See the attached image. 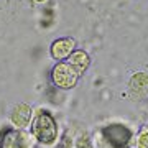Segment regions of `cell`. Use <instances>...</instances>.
<instances>
[{
	"instance_id": "obj_1",
	"label": "cell",
	"mask_w": 148,
	"mask_h": 148,
	"mask_svg": "<svg viewBox=\"0 0 148 148\" xmlns=\"http://www.w3.org/2000/svg\"><path fill=\"white\" fill-rule=\"evenodd\" d=\"M32 135L43 145H53L58 138V125L54 117L48 110L41 109L32 122Z\"/></svg>"
},
{
	"instance_id": "obj_2",
	"label": "cell",
	"mask_w": 148,
	"mask_h": 148,
	"mask_svg": "<svg viewBox=\"0 0 148 148\" xmlns=\"http://www.w3.org/2000/svg\"><path fill=\"white\" fill-rule=\"evenodd\" d=\"M102 135L110 148H128L133 137L132 130L123 123H109L102 128Z\"/></svg>"
},
{
	"instance_id": "obj_3",
	"label": "cell",
	"mask_w": 148,
	"mask_h": 148,
	"mask_svg": "<svg viewBox=\"0 0 148 148\" xmlns=\"http://www.w3.org/2000/svg\"><path fill=\"white\" fill-rule=\"evenodd\" d=\"M81 74L68 63V61H61L53 68L51 71V79L53 84L61 87V89H71L77 84Z\"/></svg>"
},
{
	"instance_id": "obj_4",
	"label": "cell",
	"mask_w": 148,
	"mask_h": 148,
	"mask_svg": "<svg viewBox=\"0 0 148 148\" xmlns=\"http://www.w3.org/2000/svg\"><path fill=\"white\" fill-rule=\"evenodd\" d=\"M0 148H33V143L28 133L16 128H8L0 137Z\"/></svg>"
},
{
	"instance_id": "obj_5",
	"label": "cell",
	"mask_w": 148,
	"mask_h": 148,
	"mask_svg": "<svg viewBox=\"0 0 148 148\" xmlns=\"http://www.w3.org/2000/svg\"><path fill=\"white\" fill-rule=\"evenodd\" d=\"M128 94L135 101H143L148 97V73L138 71L128 81Z\"/></svg>"
},
{
	"instance_id": "obj_6",
	"label": "cell",
	"mask_w": 148,
	"mask_h": 148,
	"mask_svg": "<svg viewBox=\"0 0 148 148\" xmlns=\"http://www.w3.org/2000/svg\"><path fill=\"white\" fill-rule=\"evenodd\" d=\"M74 48H76V41H74L73 38H59V40H54L53 41L49 51H51V56L54 59L61 61V59L69 58L76 51Z\"/></svg>"
},
{
	"instance_id": "obj_7",
	"label": "cell",
	"mask_w": 148,
	"mask_h": 148,
	"mask_svg": "<svg viewBox=\"0 0 148 148\" xmlns=\"http://www.w3.org/2000/svg\"><path fill=\"white\" fill-rule=\"evenodd\" d=\"M32 114H33V110L28 104H18V106L13 109V112H12L10 120L16 128H25L27 125H30Z\"/></svg>"
},
{
	"instance_id": "obj_8",
	"label": "cell",
	"mask_w": 148,
	"mask_h": 148,
	"mask_svg": "<svg viewBox=\"0 0 148 148\" xmlns=\"http://www.w3.org/2000/svg\"><path fill=\"white\" fill-rule=\"evenodd\" d=\"M68 63L71 64V66H73V68L81 74V76H82V73L89 68L90 58H89V54L86 53V51H82V49H76V51L69 56Z\"/></svg>"
},
{
	"instance_id": "obj_9",
	"label": "cell",
	"mask_w": 148,
	"mask_h": 148,
	"mask_svg": "<svg viewBox=\"0 0 148 148\" xmlns=\"http://www.w3.org/2000/svg\"><path fill=\"white\" fill-rule=\"evenodd\" d=\"M137 148H148V127H143L137 137Z\"/></svg>"
},
{
	"instance_id": "obj_10",
	"label": "cell",
	"mask_w": 148,
	"mask_h": 148,
	"mask_svg": "<svg viewBox=\"0 0 148 148\" xmlns=\"http://www.w3.org/2000/svg\"><path fill=\"white\" fill-rule=\"evenodd\" d=\"M76 148H90V145H89V142H87V140H82V138H81L79 142H77V145H76Z\"/></svg>"
}]
</instances>
